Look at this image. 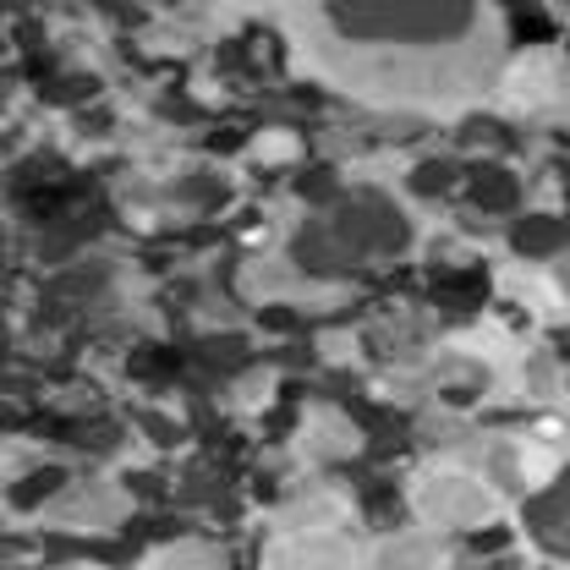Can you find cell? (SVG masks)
Wrapping results in <instances>:
<instances>
[{
  "label": "cell",
  "instance_id": "8992f818",
  "mask_svg": "<svg viewBox=\"0 0 570 570\" xmlns=\"http://www.w3.org/2000/svg\"><path fill=\"white\" fill-rule=\"evenodd\" d=\"M219 6H285V0H219Z\"/></svg>",
  "mask_w": 570,
  "mask_h": 570
},
{
  "label": "cell",
  "instance_id": "6da1fadb",
  "mask_svg": "<svg viewBox=\"0 0 570 570\" xmlns=\"http://www.w3.org/2000/svg\"><path fill=\"white\" fill-rule=\"evenodd\" d=\"M285 45L341 99L373 110H466L504 71L499 0H285Z\"/></svg>",
  "mask_w": 570,
  "mask_h": 570
},
{
  "label": "cell",
  "instance_id": "3957f363",
  "mask_svg": "<svg viewBox=\"0 0 570 570\" xmlns=\"http://www.w3.org/2000/svg\"><path fill=\"white\" fill-rule=\"evenodd\" d=\"M489 494L478 489V483H455V478H444V483H433L428 489V515L433 521H444V527H478V521H489Z\"/></svg>",
  "mask_w": 570,
  "mask_h": 570
},
{
  "label": "cell",
  "instance_id": "277c9868",
  "mask_svg": "<svg viewBox=\"0 0 570 570\" xmlns=\"http://www.w3.org/2000/svg\"><path fill=\"white\" fill-rule=\"evenodd\" d=\"M373 570H439V549L423 538H395L373 554Z\"/></svg>",
  "mask_w": 570,
  "mask_h": 570
},
{
  "label": "cell",
  "instance_id": "5b68a950",
  "mask_svg": "<svg viewBox=\"0 0 570 570\" xmlns=\"http://www.w3.org/2000/svg\"><path fill=\"white\" fill-rule=\"evenodd\" d=\"M515 242H521V253L543 258V253H560V247H566V230H560V225H521Z\"/></svg>",
  "mask_w": 570,
  "mask_h": 570
},
{
  "label": "cell",
  "instance_id": "7a4b0ae2",
  "mask_svg": "<svg viewBox=\"0 0 570 570\" xmlns=\"http://www.w3.org/2000/svg\"><path fill=\"white\" fill-rule=\"evenodd\" d=\"M264 570H356V554H352L346 538L313 532V538H291V543H281Z\"/></svg>",
  "mask_w": 570,
  "mask_h": 570
},
{
  "label": "cell",
  "instance_id": "52a82bcc",
  "mask_svg": "<svg viewBox=\"0 0 570 570\" xmlns=\"http://www.w3.org/2000/svg\"><path fill=\"white\" fill-rule=\"evenodd\" d=\"M554 6H560V11H566V17H570V0H554Z\"/></svg>",
  "mask_w": 570,
  "mask_h": 570
}]
</instances>
